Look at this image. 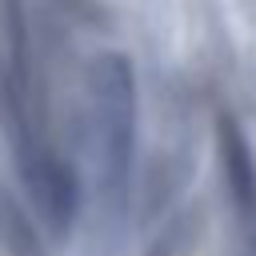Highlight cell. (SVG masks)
Wrapping results in <instances>:
<instances>
[{
  "mask_svg": "<svg viewBox=\"0 0 256 256\" xmlns=\"http://www.w3.org/2000/svg\"><path fill=\"white\" fill-rule=\"evenodd\" d=\"M92 140H96V156L108 172V180H116L124 172L128 160V140H132V72L120 56L100 60L96 80H92Z\"/></svg>",
  "mask_w": 256,
  "mask_h": 256,
  "instance_id": "6da1fadb",
  "label": "cell"
}]
</instances>
